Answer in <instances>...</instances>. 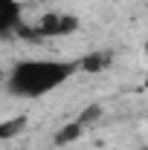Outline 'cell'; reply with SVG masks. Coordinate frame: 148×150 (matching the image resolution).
Masks as SVG:
<instances>
[{
    "instance_id": "277c9868",
    "label": "cell",
    "mask_w": 148,
    "mask_h": 150,
    "mask_svg": "<svg viewBox=\"0 0 148 150\" xmlns=\"http://www.w3.org/2000/svg\"><path fill=\"white\" fill-rule=\"evenodd\" d=\"M108 64H111V55L108 52H90L87 58L78 61V69H84V72H102Z\"/></svg>"
},
{
    "instance_id": "ba28073f",
    "label": "cell",
    "mask_w": 148,
    "mask_h": 150,
    "mask_svg": "<svg viewBox=\"0 0 148 150\" xmlns=\"http://www.w3.org/2000/svg\"><path fill=\"white\" fill-rule=\"evenodd\" d=\"M145 90H148V75H145Z\"/></svg>"
},
{
    "instance_id": "8992f818",
    "label": "cell",
    "mask_w": 148,
    "mask_h": 150,
    "mask_svg": "<svg viewBox=\"0 0 148 150\" xmlns=\"http://www.w3.org/2000/svg\"><path fill=\"white\" fill-rule=\"evenodd\" d=\"M23 130H26V115H15V118L0 124V142H9V139L20 136Z\"/></svg>"
},
{
    "instance_id": "52a82bcc",
    "label": "cell",
    "mask_w": 148,
    "mask_h": 150,
    "mask_svg": "<svg viewBox=\"0 0 148 150\" xmlns=\"http://www.w3.org/2000/svg\"><path fill=\"white\" fill-rule=\"evenodd\" d=\"M99 118H102V104H90L87 110H81L78 115H75V121H78V124H81L84 130H87L90 124H96Z\"/></svg>"
},
{
    "instance_id": "7a4b0ae2",
    "label": "cell",
    "mask_w": 148,
    "mask_h": 150,
    "mask_svg": "<svg viewBox=\"0 0 148 150\" xmlns=\"http://www.w3.org/2000/svg\"><path fill=\"white\" fill-rule=\"evenodd\" d=\"M78 29V18L75 15H61V12H47L38 20L35 32L41 38H61V35H73Z\"/></svg>"
},
{
    "instance_id": "5b68a950",
    "label": "cell",
    "mask_w": 148,
    "mask_h": 150,
    "mask_svg": "<svg viewBox=\"0 0 148 150\" xmlns=\"http://www.w3.org/2000/svg\"><path fill=\"white\" fill-rule=\"evenodd\" d=\"M81 133H84V127L73 118V121H67V124L55 133V144H61V147H64V144H73L75 139H81Z\"/></svg>"
},
{
    "instance_id": "9c48e42d",
    "label": "cell",
    "mask_w": 148,
    "mask_h": 150,
    "mask_svg": "<svg viewBox=\"0 0 148 150\" xmlns=\"http://www.w3.org/2000/svg\"><path fill=\"white\" fill-rule=\"evenodd\" d=\"M145 55H148V40H145Z\"/></svg>"
},
{
    "instance_id": "3957f363",
    "label": "cell",
    "mask_w": 148,
    "mask_h": 150,
    "mask_svg": "<svg viewBox=\"0 0 148 150\" xmlns=\"http://www.w3.org/2000/svg\"><path fill=\"white\" fill-rule=\"evenodd\" d=\"M18 23H20V6H18V0H0V35L15 32Z\"/></svg>"
},
{
    "instance_id": "6da1fadb",
    "label": "cell",
    "mask_w": 148,
    "mask_h": 150,
    "mask_svg": "<svg viewBox=\"0 0 148 150\" xmlns=\"http://www.w3.org/2000/svg\"><path fill=\"white\" fill-rule=\"evenodd\" d=\"M78 69V61H20L9 72V90L15 95L41 98L70 81Z\"/></svg>"
}]
</instances>
